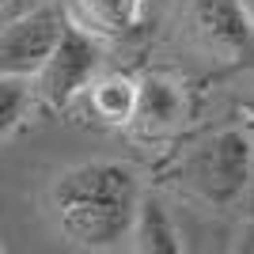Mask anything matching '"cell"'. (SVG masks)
Instances as JSON below:
<instances>
[{
  "label": "cell",
  "mask_w": 254,
  "mask_h": 254,
  "mask_svg": "<svg viewBox=\"0 0 254 254\" xmlns=\"http://www.w3.org/2000/svg\"><path fill=\"white\" fill-rule=\"evenodd\" d=\"M137 201L140 186L133 167L110 159H91L61 171L46 193L57 235L80 251H106L122 243L129 235Z\"/></svg>",
  "instance_id": "6da1fadb"
},
{
  "label": "cell",
  "mask_w": 254,
  "mask_h": 254,
  "mask_svg": "<svg viewBox=\"0 0 254 254\" xmlns=\"http://www.w3.org/2000/svg\"><path fill=\"white\" fill-rule=\"evenodd\" d=\"M182 182L209 205H232L251 182V140L239 129L205 137L182 159Z\"/></svg>",
  "instance_id": "7a4b0ae2"
},
{
  "label": "cell",
  "mask_w": 254,
  "mask_h": 254,
  "mask_svg": "<svg viewBox=\"0 0 254 254\" xmlns=\"http://www.w3.org/2000/svg\"><path fill=\"white\" fill-rule=\"evenodd\" d=\"M95 68H99L95 34L84 31L80 23H64L53 50L46 53V61L31 76V95L50 110H64L80 91H87V84L95 80Z\"/></svg>",
  "instance_id": "3957f363"
},
{
  "label": "cell",
  "mask_w": 254,
  "mask_h": 254,
  "mask_svg": "<svg viewBox=\"0 0 254 254\" xmlns=\"http://www.w3.org/2000/svg\"><path fill=\"white\" fill-rule=\"evenodd\" d=\"M186 31L220 64L254 57V15L243 0H186Z\"/></svg>",
  "instance_id": "277c9868"
},
{
  "label": "cell",
  "mask_w": 254,
  "mask_h": 254,
  "mask_svg": "<svg viewBox=\"0 0 254 254\" xmlns=\"http://www.w3.org/2000/svg\"><path fill=\"white\" fill-rule=\"evenodd\" d=\"M64 23H68L64 11L42 8L0 27V76H34V68L53 50L57 34L64 31Z\"/></svg>",
  "instance_id": "5b68a950"
},
{
  "label": "cell",
  "mask_w": 254,
  "mask_h": 254,
  "mask_svg": "<svg viewBox=\"0 0 254 254\" xmlns=\"http://www.w3.org/2000/svg\"><path fill=\"white\" fill-rule=\"evenodd\" d=\"M186 118V95L175 80H163V76H144L137 80V91H133V114H129V126L144 133V137H159V133H171Z\"/></svg>",
  "instance_id": "8992f818"
},
{
  "label": "cell",
  "mask_w": 254,
  "mask_h": 254,
  "mask_svg": "<svg viewBox=\"0 0 254 254\" xmlns=\"http://www.w3.org/2000/svg\"><path fill=\"white\" fill-rule=\"evenodd\" d=\"M148 0H68L76 23L103 38H126L144 15Z\"/></svg>",
  "instance_id": "52a82bcc"
},
{
  "label": "cell",
  "mask_w": 254,
  "mask_h": 254,
  "mask_svg": "<svg viewBox=\"0 0 254 254\" xmlns=\"http://www.w3.org/2000/svg\"><path fill=\"white\" fill-rule=\"evenodd\" d=\"M129 239H133V251L140 254H179V232L171 224L167 209L156 201V197H140L137 212H133V224H129Z\"/></svg>",
  "instance_id": "ba28073f"
},
{
  "label": "cell",
  "mask_w": 254,
  "mask_h": 254,
  "mask_svg": "<svg viewBox=\"0 0 254 254\" xmlns=\"http://www.w3.org/2000/svg\"><path fill=\"white\" fill-rule=\"evenodd\" d=\"M133 91H137V80H129V76H103V80H91V84H87L91 114H95L103 126H129Z\"/></svg>",
  "instance_id": "9c48e42d"
},
{
  "label": "cell",
  "mask_w": 254,
  "mask_h": 254,
  "mask_svg": "<svg viewBox=\"0 0 254 254\" xmlns=\"http://www.w3.org/2000/svg\"><path fill=\"white\" fill-rule=\"evenodd\" d=\"M31 106V80L27 76H0V140L23 122Z\"/></svg>",
  "instance_id": "30bf717a"
},
{
  "label": "cell",
  "mask_w": 254,
  "mask_h": 254,
  "mask_svg": "<svg viewBox=\"0 0 254 254\" xmlns=\"http://www.w3.org/2000/svg\"><path fill=\"white\" fill-rule=\"evenodd\" d=\"M239 118H243L247 126H251V129H254V95H247V99H243V103H239Z\"/></svg>",
  "instance_id": "8fae6325"
},
{
  "label": "cell",
  "mask_w": 254,
  "mask_h": 254,
  "mask_svg": "<svg viewBox=\"0 0 254 254\" xmlns=\"http://www.w3.org/2000/svg\"><path fill=\"white\" fill-rule=\"evenodd\" d=\"M0 8H8V0H0Z\"/></svg>",
  "instance_id": "7c38bea8"
}]
</instances>
